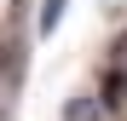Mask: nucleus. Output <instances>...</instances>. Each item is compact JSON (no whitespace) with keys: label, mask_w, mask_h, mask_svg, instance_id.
Segmentation results:
<instances>
[{"label":"nucleus","mask_w":127,"mask_h":121,"mask_svg":"<svg viewBox=\"0 0 127 121\" xmlns=\"http://www.w3.org/2000/svg\"><path fill=\"white\" fill-rule=\"evenodd\" d=\"M64 6H69V0H46V6H40V23H35V29H40V35H52V29L64 23Z\"/></svg>","instance_id":"obj_3"},{"label":"nucleus","mask_w":127,"mask_h":121,"mask_svg":"<svg viewBox=\"0 0 127 121\" xmlns=\"http://www.w3.org/2000/svg\"><path fill=\"white\" fill-rule=\"evenodd\" d=\"M98 98H104V110H127V64L110 58V69L98 75Z\"/></svg>","instance_id":"obj_1"},{"label":"nucleus","mask_w":127,"mask_h":121,"mask_svg":"<svg viewBox=\"0 0 127 121\" xmlns=\"http://www.w3.org/2000/svg\"><path fill=\"white\" fill-rule=\"evenodd\" d=\"M110 110H104V98L98 92H75L69 104H64V121H104Z\"/></svg>","instance_id":"obj_2"},{"label":"nucleus","mask_w":127,"mask_h":121,"mask_svg":"<svg viewBox=\"0 0 127 121\" xmlns=\"http://www.w3.org/2000/svg\"><path fill=\"white\" fill-rule=\"evenodd\" d=\"M110 52H116V64H127V29L116 35V46H110Z\"/></svg>","instance_id":"obj_4"}]
</instances>
